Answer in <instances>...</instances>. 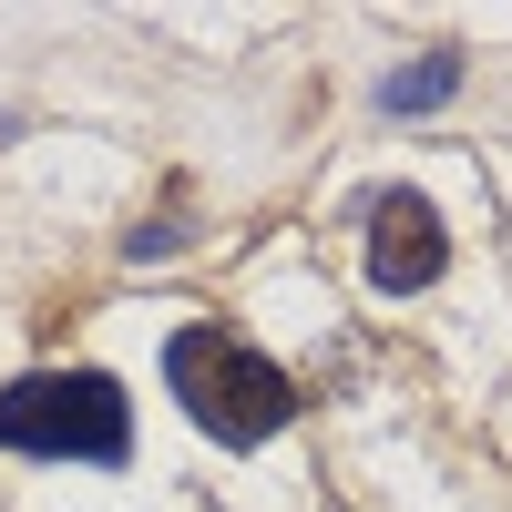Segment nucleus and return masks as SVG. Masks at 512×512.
Masks as SVG:
<instances>
[{"label": "nucleus", "mask_w": 512, "mask_h": 512, "mask_svg": "<svg viewBox=\"0 0 512 512\" xmlns=\"http://www.w3.org/2000/svg\"><path fill=\"white\" fill-rule=\"evenodd\" d=\"M164 379H175V400H185V420L205 441H267L277 420L297 410V390H287V369L267 359V349H246V338H226V328H175V349H164Z\"/></svg>", "instance_id": "f257e3e1"}, {"label": "nucleus", "mask_w": 512, "mask_h": 512, "mask_svg": "<svg viewBox=\"0 0 512 512\" xmlns=\"http://www.w3.org/2000/svg\"><path fill=\"white\" fill-rule=\"evenodd\" d=\"M0 451L41 461H123L134 451V410L103 369H31L0 390Z\"/></svg>", "instance_id": "f03ea898"}, {"label": "nucleus", "mask_w": 512, "mask_h": 512, "mask_svg": "<svg viewBox=\"0 0 512 512\" xmlns=\"http://www.w3.org/2000/svg\"><path fill=\"white\" fill-rule=\"evenodd\" d=\"M441 267H451V236H441L431 205H420L410 185L369 195V287H379V297H420Z\"/></svg>", "instance_id": "7ed1b4c3"}, {"label": "nucleus", "mask_w": 512, "mask_h": 512, "mask_svg": "<svg viewBox=\"0 0 512 512\" xmlns=\"http://www.w3.org/2000/svg\"><path fill=\"white\" fill-rule=\"evenodd\" d=\"M451 93H461V62H451V52H431V62H410V72L379 82V103H390V113H431V103H451Z\"/></svg>", "instance_id": "20e7f679"}]
</instances>
